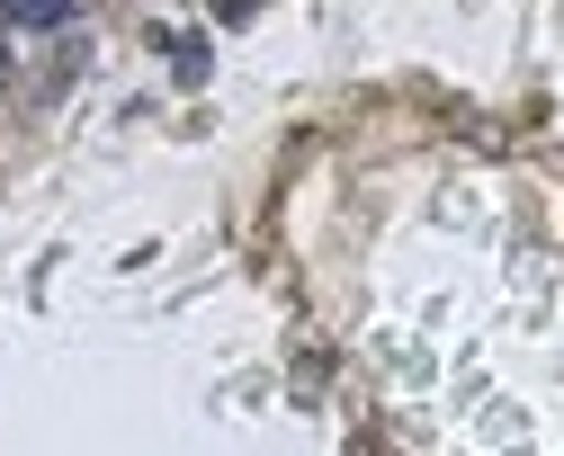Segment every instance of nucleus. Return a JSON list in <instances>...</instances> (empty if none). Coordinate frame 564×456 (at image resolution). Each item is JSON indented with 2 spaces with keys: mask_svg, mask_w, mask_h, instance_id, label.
I'll use <instances>...</instances> for the list:
<instances>
[{
  "mask_svg": "<svg viewBox=\"0 0 564 456\" xmlns=\"http://www.w3.org/2000/svg\"><path fill=\"white\" fill-rule=\"evenodd\" d=\"M162 54H171V82L180 90H206V72H216V63H206V36H162Z\"/></svg>",
  "mask_w": 564,
  "mask_h": 456,
  "instance_id": "obj_1",
  "label": "nucleus"
},
{
  "mask_svg": "<svg viewBox=\"0 0 564 456\" xmlns=\"http://www.w3.org/2000/svg\"><path fill=\"white\" fill-rule=\"evenodd\" d=\"M260 10H269V0H216V19H225V28H242V19H260Z\"/></svg>",
  "mask_w": 564,
  "mask_h": 456,
  "instance_id": "obj_3",
  "label": "nucleus"
},
{
  "mask_svg": "<svg viewBox=\"0 0 564 456\" xmlns=\"http://www.w3.org/2000/svg\"><path fill=\"white\" fill-rule=\"evenodd\" d=\"M0 19H10V28H63L73 0H0Z\"/></svg>",
  "mask_w": 564,
  "mask_h": 456,
  "instance_id": "obj_2",
  "label": "nucleus"
}]
</instances>
